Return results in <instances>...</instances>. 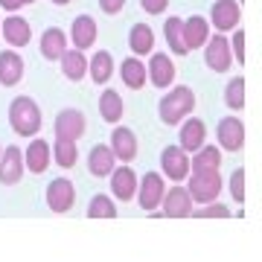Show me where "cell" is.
Segmentation results:
<instances>
[{"mask_svg": "<svg viewBox=\"0 0 262 262\" xmlns=\"http://www.w3.org/2000/svg\"><path fill=\"white\" fill-rule=\"evenodd\" d=\"M160 120L166 122V125H178L189 117V111L195 108V94H192V88L187 84H181V88H172L163 99H160Z\"/></svg>", "mask_w": 262, "mask_h": 262, "instance_id": "obj_1", "label": "cell"}, {"mask_svg": "<svg viewBox=\"0 0 262 262\" xmlns=\"http://www.w3.org/2000/svg\"><path fill=\"white\" fill-rule=\"evenodd\" d=\"M9 122H12V128L18 131L20 137H32V134H38V131H41V108H38V102L35 99H29V96L12 99Z\"/></svg>", "mask_w": 262, "mask_h": 262, "instance_id": "obj_2", "label": "cell"}, {"mask_svg": "<svg viewBox=\"0 0 262 262\" xmlns=\"http://www.w3.org/2000/svg\"><path fill=\"white\" fill-rule=\"evenodd\" d=\"M189 195L192 201L198 204H210L219 198L222 192V175H219V169H201V172H192V178H189Z\"/></svg>", "mask_w": 262, "mask_h": 262, "instance_id": "obj_3", "label": "cell"}, {"mask_svg": "<svg viewBox=\"0 0 262 262\" xmlns=\"http://www.w3.org/2000/svg\"><path fill=\"white\" fill-rule=\"evenodd\" d=\"M204 64L213 73H227L233 64V50H230V38L215 35L204 44Z\"/></svg>", "mask_w": 262, "mask_h": 262, "instance_id": "obj_4", "label": "cell"}, {"mask_svg": "<svg viewBox=\"0 0 262 262\" xmlns=\"http://www.w3.org/2000/svg\"><path fill=\"white\" fill-rule=\"evenodd\" d=\"M160 166H163V175L169 181H184L192 169V160L187 158V149L181 146H166L160 151Z\"/></svg>", "mask_w": 262, "mask_h": 262, "instance_id": "obj_5", "label": "cell"}, {"mask_svg": "<svg viewBox=\"0 0 262 262\" xmlns=\"http://www.w3.org/2000/svg\"><path fill=\"white\" fill-rule=\"evenodd\" d=\"M24 169H27L24 149L6 146V151L0 155V184H3V187H15V184L24 178Z\"/></svg>", "mask_w": 262, "mask_h": 262, "instance_id": "obj_6", "label": "cell"}, {"mask_svg": "<svg viewBox=\"0 0 262 262\" xmlns=\"http://www.w3.org/2000/svg\"><path fill=\"white\" fill-rule=\"evenodd\" d=\"M166 195V184H163V175L158 172H146L137 187V201H140L143 210H158L160 201Z\"/></svg>", "mask_w": 262, "mask_h": 262, "instance_id": "obj_7", "label": "cell"}, {"mask_svg": "<svg viewBox=\"0 0 262 262\" xmlns=\"http://www.w3.org/2000/svg\"><path fill=\"white\" fill-rule=\"evenodd\" d=\"M160 207H163L160 213L166 219H187V215H192V195H189L187 187H172L163 195Z\"/></svg>", "mask_w": 262, "mask_h": 262, "instance_id": "obj_8", "label": "cell"}, {"mask_svg": "<svg viewBox=\"0 0 262 262\" xmlns=\"http://www.w3.org/2000/svg\"><path fill=\"white\" fill-rule=\"evenodd\" d=\"M239 6H242V3H236V0H215L213 9H210L213 27L219 29V32H233V29L239 27V15H242Z\"/></svg>", "mask_w": 262, "mask_h": 262, "instance_id": "obj_9", "label": "cell"}, {"mask_svg": "<svg viewBox=\"0 0 262 262\" xmlns=\"http://www.w3.org/2000/svg\"><path fill=\"white\" fill-rule=\"evenodd\" d=\"M76 201V187L70 178H56L47 187V207L53 213H67Z\"/></svg>", "mask_w": 262, "mask_h": 262, "instance_id": "obj_10", "label": "cell"}, {"mask_svg": "<svg viewBox=\"0 0 262 262\" xmlns=\"http://www.w3.org/2000/svg\"><path fill=\"white\" fill-rule=\"evenodd\" d=\"M215 137L222 143V149L227 151H239L245 146V125L239 117H225V120L219 122V128H215Z\"/></svg>", "mask_w": 262, "mask_h": 262, "instance_id": "obj_11", "label": "cell"}, {"mask_svg": "<svg viewBox=\"0 0 262 262\" xmlns=\"http://www.w3.org/2000/svg\"><path fill=\"white\" fill-rule=\"evenodd\" d=\"M84 114L76 111V108H64V111L56 117V137H64V140H76L84 134Z\"/></svg>", "mask_w": 262, "mask_h": 262, "instance_id": "obj_12", "label": "cell"}, {"mask_svg": "<svg viewBox=\"0 0 262 262\" xmlns=\"http://www.w3.org/2000/svg\"><path fill=\"white\" fill-rule=\"evenodd\" d=\"M88 169L96 178H111V172L117 169V155H114L111 146L96 143L94 149H91V155H88Z\"/></svg>", "mask_w": 262, "mask_h": 262, "instance_id": "obj_13", "label": "cell"}, {"mask_svg": "<svg viewBox=\"0 0 262 262\" xmlns=\"http://www.w3.org/2000/svg\"><path fill=\"white\" fill-rule=\"evenodd\" d=\"M24 160H27V169L32 175H41L47 172L50 160H53V151H50V143L47 140H29V146L24 149Z\"/></svg>", "mask_w": 262, "mask_h": 262, "instance_id": "obj_14", "label": "cell"}, {"mask_svg": "<svg viewBox=\"0 0 262 262\" xmlns=\"http://www.w3.org/2000/svg\"><path fill=\"white\" fill-rule=\"evenodd\" d=\"M0 32H3V38H6V44L9 47H27L29 41H32V29H29V24L20 15H12V18H6L3 24H0Z\"/></svg>", "mask_w": 262, "mask_h": 262, "instance_id": "obj_15", "label": "cell"}, {"mask_svg": "<svg viewBox=\"0 0 262 262\" xmlns=\"http://www.w3.org/2000/svg\"><path fill=\"white\" fill-rule=\"evenodd\" d=\"M67 50H70V44H67L64 29H58V27L44 29V35H41V56L47 61H61V56Z\"/></svg>", "mask_w": 262, "mask_h": 262, "instance_id": "obj_16", "label": "cell"}, {"mask_svg": "<svg viewBox=\"0 0 262 262\" xmlns=\"http://www.w3.org/2000/svg\"><path fill=\"white\" fill-rule=\"evenodd\" d=\"M137 187H140V181L134 175V169L128 166H120L111 172V192L120 201H131V198L137 195Z\"/></svg>", "mask_w": 262, "mask_h": 262, "instance_id": "obj_17", "label": "cell"}, {"mask_svg": "<svg viewBox=\"0 0 262 262\" xmlns=\"http://www.w3.org/2000/svg\"><path fill=\"white\" fill-rule=\"evenodd\" d=\"M111 149L117 155V160H122V163L134 160L137 158V137H134V131L125 128V125H117L111 131Z\"/></svg>", "mask_w": 262, "mask_h": 262, "instance_id": "obj_18", "label": "cell"}, {"mask_svg": "<svg viewBox=\"0 0 262 262\" xmlns=\"http://www.w3.org/2000/svg\"><path fill=\"white\" fill-rule=\"evenodd\" d=\"M149 82L155 88H169V84L175 82V64H172V58L166 53H155L149 61Z\"/></svg>", "mask_w": 262, "mask_h": 262, "instance_id": "obj_19", "label": "cell"}, {"mask_svg": "<svg viewBox=\"0 0 262 262\" xmlns=\"http://www.w3.org/2000/svg\"><path fill=\"white\" fill-rule=\"evenodd\" d=\"M20 79H24V58L15 50H3L0 53V84L3 88H12Z\"/></svg>", "mask_w": 262, "mask_h": 262, "instance_id": "obj_20", "label": "cell"}, {"mask_svg": "<svg viewBox=\"0 0 262 262\" xmlns=\"http://www.w3.org/2000/svg\"><path fill=\"white\" fill-rule=\"evenodd\" d=\"M70 41H73L76 50L94 47V41H96V20L91 18V15H79V18H73V27H70Z\"/></svg>", "mask_w": 262, "mask_h": 262, "instance_id": "obj_21", "label": "cell"}, {"mask_svg": "<svg viewBox=\"0 0 262 262\" xmlns=\"http://www.w3.org/2000/svg\"><path fill=\"white\" fill-rule=\"evenodd\" d=\"M184 41H187L189 50H198L204 47L210 41V24H207L201 15H192V18L184 20Z\"/></svg>", "mask_w": 262, "mask_h": 262, "instance_id": "obj_22", "label": "cell"}, {"mask_svg": "<svg viewBox=\"0 0 262 262\" xmlns=\"http://www.w3.org/2000/svg\"><path fill=\"white\" fill-rule=\"evenodd\" d=\"M204 137H207V125L198 117H192V120H187L184 125H181V149H187L195 155L201 146H204Z\"/></svg>", "mask_w": 262, "mask_h": 262, "instance_id": "obj_23", "label": "cell"}, {"mask_svg": "<svg viewBox=\"0 0 262 262\" xmlns=\"http://www.w3.org/2000/svg\"><path fill=\"white\" fill-rule=\"evenodd\" d=\"M61 73L70 79V82H82L84 76H88V58H84V50H76L70 47L61 56Z\"/></svg>", "mask_w": 262, "mask_h": 262, "instance_id": "obj_24", "label": "cell"}, {"mask_svg": "<svg viewBox=\"0 0 262 262\" xmlns=\"http://www.w3.org/2000/svg\"><path fill=\"white\" fill-rule=\"evenodd\" d=\"M128 47L134 56H146L155 50V29L149 24H134L128 32Z\"/></svg>", "mask_w": 262, "mask_h": 262, "instance_id": "obj_25", "label": "cell"}, {"mask_svg": "<svg viewBox=\"0 0 262 262\" xmlns=\"http://www.w3.org/2000/svg\"><path fill=\"white\" fill-rule=\"evenodd\" d=\"M120 76H122V84H125V88L140 91L143 84H146V76H149V70H146V64H143L137 56H131V58H122Z\"/></svg>", "mask_w": 262, "mask_h": 262, "instance_id": "obj_26", "label": "cell"}, {"mask_svg": "<svg viewBox=\"0 0 262 262\" xmlns=\"http://www.w3.org/2000/svg\"><path fill=\"white\" fill-rule=\"evenodd\" d=\"M122 114H125V105H122V96L117 94V91H102V96H99V117H102L105 122H120Z\"/></svg>", "mask_w": 262, "mask_h": 262, "instance_id": "obj_27", "label": "cell"}, {"mask_svg": "<svg viewBox=\"0 0 262 262\" xmlns=\"http://www.w3.org/2000/svg\"><path fill=\"white\" fill-rule=\"evenodd\" d=\"M88 73H91V79H94L96 84H105L108 79L114 76V58L108 50H99V53H94V58L88 61Z\"/></svg>", "mask_w": 262, "mask_h": 262, "instance_id": "obj_28", "label": "cell"}, {"mask_svg": "<svg viewBox=\"0 0 262 262\" xmlns=\"http://www.w3.org/2000/svg\"><path fill=\"white\" fill-rule=\"evenodd\" d=\"M163 35H166V44H169V50H172L175 56H187L189 53L187 41H184V20L181 18H166Z\"/></svg>", "mask_w": 262, "mask_h": 262, "instance_id": "obj_29", "label": "cell"}, {"mask_svg": "<svg viewBox=\"0 0 262 262\" xmlns=\"http://www.w3.org/2000/svg\"><path fill=\"white\" fill-rule=\"evenodd\" d=\"M76 158H79V149H76V140H64V137H56L53 143V160L58 166H76Z\"/></svg>", "mask_w": 262, "mask_h": 262, "instance_id": "obj_30", "label": "cell"}, {"mask_svg": "<svg viewBox=\"0 0 262 262\" xmlns=\"http://www.w3.org/2000/svg\"><path fill=\"white\" fill-rule=\"evenodd\" d=\"M222 166V151L215 146H201L192 158V172H201V169H219Z\"/></svg>", "mask_w": 262, "mask_h": 262, "instance_id": "obj_31", "label": "cell"}, {"mask_svg": "<svg viewBox=\"0 0 262 262\" xmlns=\"http://www.w3.org/2000/svg\"><path fill=\"white\" fill-rule=\"evenodd\" d=\"M225 102L230 111H242L245 108V79L242 76H236V79H230L225 88Z\"/></svg>", "mask_w": 262, "mask_h": 262, "instance_id": "obj_32", "label": "cell"}, {"mask_svg": "<svg viewBox=\"0 0 262 262\" xmlns=\"http://www.w3.org/2000/svg\"><path fill=\"white\" fill-rule=\"evenodd\" d=\"M88 215H91V219H114V215H117V204H114L108 195L99 192V195L91 198V204H88Z\"/></svg>", "mask_w": 262, "mask_h": 262, "instance_id": "obj_33", "label": "cell"}, {"mask_svg": "<svg viewBox=\"0 0 262 262\" xmlns=\"http://www.w3.org/2000/svg\"><path fill=\"white\" fill-rule=\"evenodd\" d=\"M230 195H233L236 204H242L245 201V169L242 166L230 175Z\"/></svg>", "mask_w": 262, "mask_h": 262, "instance_id": "obj_34", "label": "cell"}, {"mask_svg": "<svg viewBox=\"0 0 262 262\" xmlns=\"http://www.w3.org/2000/svg\"><path fill=\"white\" fill-rule=\"evenodd\" d=\"M230 50H233V58L239 64H245V29L236 27L233 35H230Z\"/></svg>", "mask_w": 262, "mask_h": 262, "instance_id": "obj_35", "label": "cell"}, {"mask_svg": "<svg viewBox=\"0 0 262 262\" xmlns=\"http://www.w3.org/2000/svg\"><path fill=\"white\" fill-rule=\"evenodd\" d=\"M195 219H227L230 215V210H227L225 204H207V207H201V210H195Z\"/></svg>", "mask_w": 262, "mask_h": 262, "instance_id": "obj_36", "label": "cell"}, {"mask_svg": "<svg viewBox=\"0 0 262 262\" xmlns=\"http://www.w3.org/2000/svg\"><path fill=\"white\" fill-rule=\"evenodd\" d=\"M140 6L149 12V15H163L166 6H169V0H140Z\"/></svg>", "mask_w": 262, "mask_h": 262, "instance_id": "obj_37", "label": "cell"}, {"mask_svg": "<svg viewBox=\"0 0 262 262\" xmlns=\"http://www.w3.org/2000/svg\"><path fill=\"white\" fill-rule=\"evenodd\" d=\"M122 6H125V0H99V9L105 15H117V12H122Z\"/></svg>", "mask_w": 262, "mask_h": 262, "instance_id": "obj_38", "label": "cell"}, {"mask_svg": "<svg viewBox=\"0 0 262 262\" xmlns=\"http://www.w3.org/2000/svg\"><path fill=\"white\" fill-rule=\"evenodd\" d=\"M0 6L6 12H18L20 6H27V0H0Z\"/></svg>", "mask_w": 262, "mask_h": 262, "instance_id": "obj_39", "label": "cell"}, {"mask_svg": "<svg viewBox=\"0 0 262 262\" xmlns=\"http://www.w3.org/2000/svg\"><path fill=\"white\" fill-rule=\"evenodd\" d=\"M53 3H56V6H67V3H70V0H53Z\"/></svg>", "mask_w": 262, "mask_h": 262, "instance_id": "obj_40", "label": "cell"}, {"mask_svg": "<svg viewBox=\"0 0 262 262\" xmlns=\"http://www.w3.org/2000/svg\"><path fill=\"white\" fill-rule=\"evenodd\" d=\"M27 3H35V0H27Z\"/></svg>", "mask_w": 262, "mask_h": 262, "instance_id": "obj_41", "label": "cell"}, {"mask_svg": "<svg viewBox=\"0 0 262 262\" xmlns=\"http://www.w3.org/2000/svg\"><path fill=\"white\" fill-rule=\"evenodd\" d=\"M0 155H3V149H0Z\"/></svg>", "mask_w": 262, "mask_h": 262, "instance_id": "obj_42", "label": "cell"}, {"mask_svg": "<svg viewBox=\"0 0 262 262\" xmlns=\"http://www.w3.org/2000/svg\"><path fill=\"white\" fill-rule=\"evenodd\" d=\"M0 24H3V20H0Z\"/></svg>", "mask_w": 262, "mask_h": 262, "instance_id": "obj_43", "label": "cell"}]
</instances>
